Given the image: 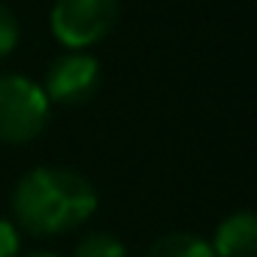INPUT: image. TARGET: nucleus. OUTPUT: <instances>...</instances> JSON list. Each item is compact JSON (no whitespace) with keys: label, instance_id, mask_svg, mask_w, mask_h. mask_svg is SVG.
<instances>
[{"label":"nucleus","instance_id":"obj_1","mask_svg":"<svg viewBox=\"0 0 257 257\" xmlns=\"http://www.w3.org/2000/svg\"><path fill=\"white\" fill-rule=\"evenodd\" d=\"M97 209L94 185L64 167H37L13 191L16 224L37 236H55L85 224Z\"/></svg>","mask_w":257,"mask_h":257},{"label":"nucleus","instance_id":"obj_2","mask_svg":"<svg viewBox=\"0 0 257 257\" xmlns=\"http://www.w3.org/2000/svg\"><path fill=\"white\" fill-rule=\"evenodd\" d=\"M49 124V100L43 88L16 73H0V143H31Z\"/></svg>","mask_w":257,"mask_h":257},{"label":"nucleus","instance_id":"obj_3","mask_svg":"<svg viewBox=\"0 0 257 257\" xmlns=\"http://www.w3.org/2000/svg\"><path fill=\"white\" fill-rule=\"evenodd\" d=\"M118 22V0H55L49 28L61 46L88 49Z\"/></svg>","mask_w":257,"mask_h":257},{"label":"nucleus","instance_id":"obj_4","mask_svg":"<svg viewBox=\"0 0 257 257\" xmlns=\"http://www.w3.org/2000/svg\"><path fill=\"white\" fill-rule=\"evenodd\" d=\"M49 103H64V106H79L88 97H94V91L100 88V64L91 55L73 52L58 58L49 73H46V85H40Z\"/></svg>","mask_w":257,"mask_h":257},{"label":"nucleus","instance_id":"obj_5","mask_svg":"<svg viewBox=\"0 0 257 257\" xmlns=\"http://www.w3.org/2000/svg\"><path fill=\"white\" fill-rule=\"evenodd\" d=\"M215 257H254L257 254V218L251 212H236L224 218L212 242Z\"/></svg>","mask_w":257,"mask_h":257},{"label":"nucleus","instance_id":"obj_6","mask_svg":"<svg viewBox=\"0 0 257 257\" xmlns=\"http://www.w3.org/2000/svg\"><path fill=\"white\" fill-rule=\"evenodd\" d=\"M146 257H215L212 245L194 233H170L158 239Z\"/></svg>","mask_w":257,"mask_h":257},{"label":"nucleus","instance_id":"obj_7","mask_svg":"<svg viewBox=\"0 0 257 257\" xmlns=\"http://www.w3.org/2000/svg\"><path fill=\"white\" fill-rule=\"evenodd\" d=\"M73 257H127L121 239H115L112 233H88L79 245Z\"/></svg>","mask_w":257,"mask_h":257},{"label":"nucleus","instance_id":"obj_8","mask_svg":"<svg viewBox=\"0 0 257 257\" xmlns=\"http://www.w3.org/2000/svg\"><path fill=\"white\" fill-rule=\"evenodd\" d=\"M19 46V22L10 13V7L0 4V58H7Z\"/></svg>","mask_w":257,"mask_h":257},{"label":"nucleus","instance_id":"obj_9","mask_svg":"<svg viewBox=\"0 0 257 257\" xmlns=\"http://www.w3.org/2000/svg\"><path fill=\"white\" fill-rule=\"evenodd\" d=\"M19 254V230L13 221L0 218V257H16Z\"/></svg>","mask_w":257,"mask_h":257},{"label":"nucleus","instance_id":"obj_10","mask_svg":"<svg viewBox=\"0 0 257 257\" xmlns=\"http://www.w3.org/2000/svg\"><path fill=\"white\" fill-rule=\"evenodd\" d=\"M28 257H58V254H46V251H40V254H28Z\"/></svg>","mask_w":257,"mask_h":257}]
</instances>
